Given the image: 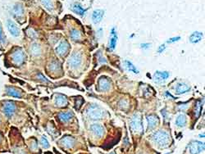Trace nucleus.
<instances>
[{
  "label": "nucleus",
  "instance_id": "1",
  "mask_svg": "<svg viewBox=\"0 0 205 154\" xmlns=\"http://www.w3.org/2000/svg\"><path fill=\"white\" fill-rule=\"evenodd\" d=\"M153 140L158 144L160 147H165L169 145L170 144V135L168 132L164 131V130H157L153 134Z\"/></svg>",
  "mask_w": 205,
  "mask_h": 154
},
{
  "label": "nucleus",
  "instance_id": "2",
  "mask_svg": "<svg viewBox=\"0 0 205 154\" xmlns=\"http://www.w3.org/2000/svg\"><path fill=\"white\" fill-rule=\"evenodd\" d=\"M105 111L96 104L90 105L87 110V115L92 120H101L105 117Z\"/></svg>",
  "mask_w": 205,
  "mask_h": 154
},
{
  "label": "nucleus",
  "instance_id": "3",
  "mask_svg": "<svg viewBox=\"0 0 205 154\" xmlns=\"http://www.w3.org/2000/svg\"><path fill=\"white\" fill-rule=\"evenodd\" d=\"M130 126L134 133L140 134L143 132V125L140 113L134 114L132 118L130 119Z\"/></svg>",
  "mask_w": 205,
  "mask_h": 154
},
{
  "label": "nucleus",
  "instance_id": "4",
  "mask_svg": "<svg viewBox=\"0 0 205 154\" xmlns=\"http://www.w3.org/2000/svg\"><path fill=\"white\" fill-rule=\"evenodd\" d=\"M82 62V56L81 54L76 52V53H72V55L71 56V58H69L68 60V64L69 66L72 67V68L75 69L79 67Z\"/></svg>",
  "mask_w": 205,
  "mask_h": 154
},
{
  "label": "nucleus",
  "instance_id": "5",
  "mask_svg": "<svg viewBox=\"0 0 205 154\" xmlns=\"http://www.w3.org/2000/svg\"><path fill=\"white\" fill-rule=\"evenodd\" d=\"M204 143L199 141H194L190 144V154H198L204 150Z\"/></svg>",
  "mask_w": 205,
  "mask_h": 154
},
{
  "label": "nucleus",
  "instance_id": "6",
  "mask_svg": "<svg viewBox=\"0 0 205 154\" xmlns=\"http://www.w3.org/2000/svg\"><path fill=\"white\" fill-rule=\"evenodd\" d=\"M69 48H70V45H69L68 42L67 41V40H62L56 47L55 51L57 53V54L59 55V56H64V55L67 53Z\"/></svg>",
  "mask_w": 205,
  "mask_h": 154
},
{
  "label": "nucleus",
  "instance_id": "7",
  "mask_svg": "<svg viewBox=\"0 0 205 154\" xmlns=\"http://www.w3.org/2000/svg\"><path fill=\"white\" fill-rule=\"evenodd\" d=\"M169 75H170V73L168 72H159V71H157L154 73V80L157 84H160V83L164 82L166 80L168 79Z\"/></svg>",
  "mask_w": 205,
  "mask_h": 154
},
{
  "label": "nucleus",
  "instance_id": "8",
  "mask_svg": "<svg viewBox=\"0 0 205 154\" xmlns=\"http://www.w3.org/2000/svg\"><path fill=\"white\" fill-rule=\"evenodd\" d=\"M12 61H13L14 63H16L17 65H20L24 61L25 54L22 50L17 49L12 53Z\"/></svg>",
  "mask_w": 205,
  "mask_h": 154
},
{
  "label": "nucleus",
  "instance_id": "9",
  "mask_svg": "<svg viewBox=\"0 0 205 154\" xmlns=\"http://www.w3.org/2000/svg\"><path fill=\"white\" fill-rule=\"evenodd\" d=\"M99 89L100 91H107L111 88V82L105 76H102L99 79Z\"/></svg>",
  "mask_w": 205,
  "mask_h": 154
},
{
  "label": "nucleus",
  "instance_id": "10",
  "mask_svg": "<svg viewBox=\"0 0 205 154\" xmlns=\"http://www.w3.org/2000/svg\"><path fill=\"white\" fill-rule=\"evenodd\" d=\"M7 26L8 31L10 32V34H12V36H14V37H17V36L20 35V30H19V28L17 27V25L15 24L12 20H7Z\"/></svg>",
  "mask_w": 205,
  "mask_h": 154
},
{
  "label": "nucleus",
  "instance_id": "11",
  "mask_svg": "<svg viewBox=\"0 0 205 154\" xmlns=\"http://www.w3.org/2000/svg\"><path fill=\"white\" fill-rule=\"evenodd\" d=\"M15 110H16L15 104L13 103H12V102H7V103H5L4 106V108H3L4 114L7 117H12L14 112H15Z\"/></svg>",
  "mask_w": 205,
  "mask_h": 154
},
{
  "label": "nucleus",
  "instance_id": "12",
  "mask_svg": "<svg viewBox=\"0 0 205 154\" xmlns=\"http://www.w3.org/2000/svg\"><path fill=\"white\" fill-rule=\"evenodd\" d=\"M90 130L97 137H102L104 134V128L100 124H93L90 126Z\"/></svg>",
  "mask_w": 205,
  "mask_h": 154
},
{
  "label": "nucleus",
  "instance_id": "13",
  "mask_svg": "<svg viewBox=\"0 0 205 154\" xmlns=\"http://www.w3.org/2000/svg\"><path fill=\"white\" fill-rule=\"evenodd\" d=\"M110 40H109V48L111 50H114L117 42V34H116V28L113 27L110 32Z\"/></svg>",
  "mask_w": 205,
  "mask_h": 154
},
{
  "label": "nucleus",
  "instance_id": "14",
  "mask_svg": "<svg viewBox=\"0 0 205 154\" xmlns=\"http://www.w3.org/2000/svg\"><path fill=\"white\" fill-rule=\"evenodd\" d=\"M60 143L62 146L67 147V148H71L75 145V141L74 138L71 137V136H65V137L62 138Z\"/></svg>",
  "mask_w": 205,
  "mask_h": 154
},
{
  "label": "nucleus",
  "instance_id": "15",
  "mask_svg": "<svg viewBox=\"0 0 205 154\" xmlns=\"http://www.w3.org/2000/svg\"><path fill=\"white\" fill-rule=\"evenodd\" d=\"M104 16V11L101 9L94 10L92 13V21L94 24H98L102 21V17Z\"/></svg>",
  "mask_w": 205,
  "mask_h": 154
},
{
  "label": "nucleus",
  "instance_id": "16",
  "mask_svg": "<svg viewBox=\"0 0 205 154\" xmlns=\"http://www.w3.org/2000/svg\"><path fill=\"white\" fill-rule=\"evenodd\" d=\"M190 90V87L185 83H178L176 86V94H183L188 93Z\"/></svg>",
  "mask_w": 205,
  "mask_h": 154
},
{
  "label": "nucleus",
  "instance_id": "17",
  "mask_svg": "<svg viewBox=\"0 0 205 154\" xmlns=\"http://www.w3.org/2000/svg\"><path fill=\"white\" fill-rule=\"evenodd\" d=\"M204 37V34L200 31H195L192 33L190 37V42L191 44H197L199 41H201Z\"/></svg>",
  "mask_w": 205,
  "mask_h": 154
},
{
  "label": "nucleus",
  "instance_id": "18",
  "mask_svg": "<svg viewBox=\"0 0 205 154\" xmlns=\"http://www.w3.org/2000/svg\"><path fill=\"white\" fill-rule=\"evenodd\" d=\"M148 122V126L149 128H154V127L157 126L158 122H159V119L157 116H154V115H150V116H148L147 118H146Z\"/></svg>",
  "mask_w": 205,
  "mask_h": 154
},
{
  "label": "nucleus",
  "instance_id": "19",
  "mask_svg": "<svg viewBox=\"0 0 205 154\" xmlns=\"http://www.w3.org/2000/svg\"><path fill=\"white\" fill-rule=\"evenodd\" d=\"M72 10L75 13L78 14V15H80V16H82V17H83V16L86 14L87 9H86V8H83V7H81V4H72Z\"/></svg>",
  "mask_w": 205,
  "mask_h": 154
},
{
  "label": "nucleus",
  "instance_id": "20",
  "mask_svg": "<svg viewBox=\"0 0 205 154\" xmlns=\"http://www.w3.org/2000/svg\"><path fill=\"white\" fill-rule=\"evenodd\" d=\"M55 103L58 107H62L67 105V97L62 94H58L55 97Z\"/></svg>",
  "mask_w": 205,
  "mask_h": 154
},
{
  "label": "nucleus",
  "instance_id": "21",
  "mask_svg": "<svg viewBox=\"0 0 205 154\" xmlns=\"http://www.w3.org/2000/svg\"><path fill=\"white\" fill-rule=\"evenodd\" d=\"M12 12H13L15 17H22L23 14H24V8L22 7V5H20V4H16L13 7V8H12Z\"/></svg>",
  "mask_w": 205,
  "mask_h": 154
},
{
  "label": "nucleus",
  "instance_id": "22",
  "mask_svg": "<svg viewBox=\"0 0 205 154\" xmlns=\"http://www.w3.org/2000/svg\"><path fill=\"white\" fill-rule=\"evenodd\" d=\"M186 122H187V118L184 114L179 115L176 119V125L178 127H184L186 125Z\"/></svg>",
  "mask_w": 205,
  "mask_h": 154
},
{
  "label": "nucleus",
  "instance_id": "23",
  "mask_svg": "<svg viewBox=\"0 0 205 154\" xmlns=\"http://www.w3.org/2000/svg\"><path fill=\"white\" fill-rule=\"evenodd\" d=\"M6 91H7V94L12 96V97H15V98H20L21 97V93L17 89L14 87H7L6 88Z\"/></svg>",
  "mask_w": 205,
  "mask_h": 154
},
{
  "label": "nucleus",
  "instance_id": "24",
  "mask_svg": "<svg viewBox=\"0 0 205 154\" xmlns=\"http://www.w3.org/2000/svg\"><path fill=\"white\" fill-rule=\"evenodd\" d=\"M30 50H31V53L33 56H39L41 53L40 45L39 44H36V43H34L31 45Z\"/></svg>",
  "mask_w": 205,
  "mask_h": 154
},
{
  "label": "nucleus",
  "instance_id": "25",
  "mask_svg": "<svg viewBox=\"0 0 205 154\" xmlns=\"http://www.w3.org/2000/svg\"><path fill=\"white\" fill-rule=\"evenodd\" d=\"M72 112H61L58 114V118L59 120H61L62 122H67L69 120H71V118L72 117Z\"/></svg>",
  "mask_w": 205,
  "mask_h": 154
},
{
  "label": "nucleus",
  "instance_id": "26",
  "mask_svg": "<svg viewBox=\"0 0 205 154\" xmlns=\"http://www.w3.org/2000/svg\"><path fill=\"white\" fill-rule=\"evenodd\" d=\"M41 4L44 7L47 9L49 12H53V9H54V6H53V1L52 0H40Z\"/></svg>",
  "mask_w": 205,
  "mask_h": 154
},
{
  "label": "nucleus",
  "instance_id": "27",
  "mask_svg": "<svg viewBox=\"0 0 205 154\" xmlns=\"http://www.w3.org/2000/svg\"><path fill=\"white\" fill-rule=\"evenodd\" d=\"M125 66H126V67H127V69L129 72H133L135 74H138V73H139L138 69H137L136 67L135 66V65H134L133 63L131 62H130V61L126 60V61H125Z\"/></svg>",
  "mask_w": 205,
  "mask_h": 154
},
{
  "label": "nucleus",
  "instance_id": "28",
  "mask_svg": "<svg viewBox=\"0 0 205 154\" xmlns=\"http://www.w3.org/2000/svg\"><path fill=\"white\" fill-rule=\"evenodd\" d=\"M49 70L52 72H58L61 70V64L58 61H53L49 65Z\"/></svg>",
  "mask_w": 205,
  "mask_h": 154
},
{
  "label": "nucleus",
  "instance_id": "29",
  "mask_svg": "<svg viewBox=\"0 0 205 154\" xmlns=\"http://www.w3.org/2000/svg\"><path fill=\"white\" fill-rule=\"evenodd\" d=\"M70 35H71L72 39H74V40H79V39H81V32H80L78 30H76V29H73V30H72L71 32H70Z\"/></svg>",
  "mask_w": 205,
  "mask_h": 154
},
{
  "label": "nucleus",
  "instance_id": "30",
  "mask_svg": "<svg viewBox=\"0 0 205 154\" xmlns=\"http://www.w3.org/2000/svg\"><path fill=\"white\" fill-rule=\"evenodd\" d=\"M40 144L41 145L43 146V147H45V148H48V147H49V143H48V139H47L46 137H45V136H43V137L41 138Z\"/></svg>",
  "mask_w": 205,
  "mask_h": 154
},
{
  "label": "nucleus",
  "instance_id": "31",
  "mask_svg": "<svg viewBox=\"0 0 205 154\" xmlns=\"http://www.w3.org/2000/svg\"><path fill=\"white\" fill-rule=\"evenodd\" d=\"M0 43L1 44H5L6 43V37L4 34V31H3V28L2 26L0 25Z\"/></svg>",
  "mask_w": 205,
  "mask_h": 154
},
{
  "label": "nucleus",
  "instance_id": "32",
  "mask_svg": "<svg viewBox=\"0 0 205 154\" xmlns=\"http://www.w3.org/2000/svg\"><path fill=\"white\" fill-rule=\"evenodd\" d=\"M26 33H27V35L30 38H32V39H36V38H37V34H36V32L34 31H33L32 29H29Z\"/></svg>",
  "mask_w": 205,
  "mask_h": 154
},
{
  "label": "nucleus",
  "instance_id": "33",
  "mask_svg": "<svg viewBox=\"0 0 205 154\" xmlns=\"http://www.w3.org/2000/svg\"><path fill=\"white\" fill-rule=\"evenodd\" d=\"M181 39V37L180 36H177V37H172L171 39H169L168 40H167V43L168 44H171V43H175V42L178 41Z\"/></svg>",
  "mask_w": 205,
  "mask_h": 154
},
{
  "label": "nucleus",
  "instance_id": "34",
  "mask_svg": "<svg viewBox=\"0 0 205 154\" xmlns=\"http://www.w3.org/2000/svg\"><path fill=\"white\" fill-rule=\"evenodd\" d=\"M165 49H166V45H162L160 47L158 48V49H157V53H163Z\"/></svg>",
  "mask_w": 205,
  "mask_h": 154
},
{
  "label": "nucleus",
  "instance_id": "35",
  "mask_svg": "<svg viewBox=\"0 0 205 154\" xmlns=\"http://www.w3.org/2000/svg\"><path fill=\"white\" fill-rule=\"evenodd\" d=\"M150 46V44H142V45H140V47L143 48V49H147V48H149Z\"/></svg>",
  "mask_w": 205,
  "mask_h": 154
},
{
  "label": "nucleus",
  "instance_id": "36",
  "mask_svg": "<svg viewBox=\"0 0 205 154\" xmlns=\"http://www.w3.org/2000/svg\"><path fill=\"white\" fill-rule=\"evenodd\" d=\"M38 78H39V79H41V80H43L44 82H47V83H48V80L45 79V77H44L43 75H41V74H39V75H38Z\"/></svg>",
  "mask_w": 205,
  "mask_h": 154
},
{
  "label": "nucleus",
  "instance_id": "37",
  "mask_svg": "<svg viewBox=\"0 0 205 154\" xmlns=\"http://www.w3.org/2000/svg\"><path fill=\"white\" fill-rule=\"evenodd\" d=\"M200 109H201V107H200V103H198L197 104V107H196V112H197V117H198L199 115V112H200Z\"/></svg>",
  "mask_w": 205,
  "mask_h": 154
},
{
  "label": "nucleus",
  "instance_id": "38",
  "mask_svg": "<svg viewBox=\"0 0 205 154\" xmlns=\"http://www.w3.org/2000/svg\"><path fill=\"white\" fill-rule=\"evenodd\" d=\"M110 154H116L115 153H110Z\"/></svg>",
  "mask_w": 205,
  "mask_h": 154
},
{
  "label": "nucleus",
  "instance_id": "39",
  "mask_svg": "<svg viewBox=\"0 0 205 154\" xmlns=\"http://www.w3.org/2000/svg\"><path fill=\"white\" fill-rule=\"evenodd\" d=\"M166 154H169V153H166Z\"/></svg>",
  "mask_w": 205,
  "mask_h": 154
}]
</instances>
